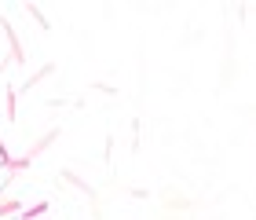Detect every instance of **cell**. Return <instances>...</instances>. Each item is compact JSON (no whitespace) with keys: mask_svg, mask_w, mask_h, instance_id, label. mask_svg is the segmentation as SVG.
<instances>
[{"mask_svg":"<svg viewBox=\"0 0 256 220\" xmlns=\"http://www.w3.org/2000/svg\"><path fill=\"white\" fill-rule=\"evenodd\" d=\"M48 213V202H37V205H30L26 213H22V220H37V216H44Z\"/></svg>","mask_w":256,"mask_h":220,"instance_id":"1","label":"cell"},{"mask_svg":"<svg viewBox=\"0 0 256 220\" xmlns=\"http://www.w3.org/2000/svg\"><path fill=\"white\" fill-rule=\"evenodd\" d=\"M4 103H8V121H15V88H8Z\"/></svg>","mask_w":256,"mask_h":220,"instance_id":"2","label":"cell"},{"mask_svg":"<svg viewBox=\"0 0 256 220\" xmlns=\"http://www.w3.org/2000/svg\"><path fill=\"white\" fill-rule=\"evenodd\" d=\"M11 213H18V202H0V216H11Z\"/></svg>","mask_w":256,"mask_h":220,"instance_id":"3","label":"cell"}]
</instances>
